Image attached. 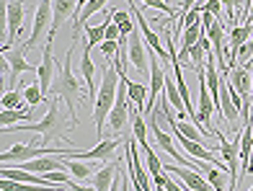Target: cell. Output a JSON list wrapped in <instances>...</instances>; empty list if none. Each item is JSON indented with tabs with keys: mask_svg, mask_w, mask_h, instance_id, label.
Segmentation results:
<instances>
[{
	"mask_svg": "<svg viewBox=\"0 0 253 191\" xmlns=\"http://www.w3.org/2000/svg\"><path fill=\"white\" fill-rule=\"evenodd\" d=\"M73 119H67L62 116V111H60V98H52V104L47 109V114H44L42 121H34V124H13V127H3V134H21V132H37L42 134V145H52L54 140H62L70 145V137H65V132H67V124H70Z\"/></svg>",
	"mask_w": 253,
	"mask_h": 191,
	"instance_id": "obj_1",
	"label": "cell"
},
{
	"mask_svg": "<svg viewBox=\"0 0 253 191\" xmlns=\"http://www.w3.org/2000/svg\"><path fill=\"white\" fill-rule=\"evenodd\" d=\"M78 41H80V39H73L70 49H67L65 60H62V65H60V70H57V75H54L52 91H49V96H60L65 104H67V111H70V119H73V127H78V109H75V101H78V98H85L83 91H80L78 77L73 75V54H75V49H78Z\"/></svg>",
	"mask_w": 253,
	"mask_h": 191,
	"instance_id": "obj_2",
	"label": "cell"
},
{
	"mask_svg": "<svg viewBox=\"0 0 253 191\" xmlns=\"http://www.w3.org/2000/svg\"><path fill=\"white\" fill-rule=\"evenodd\" d=\"M122 75L117 70V65L106 62V70H103V80L98 85L96 93V109H93V121H96V137H103V121L109 119L114 101H117V88H119Z\"/></svg>",
	"mask_w": 253,
	"mask_h": 191,
	"instance_id": "obj_3",
	"label": "cell"
},
{
	"mask_svg": "<svg viewBox=\"0 0 253 191\" xmlns=\"http://www.w3.org/2000/svg\"><path fill=\"white\" fill-rule=\"evenodd\" d=\"M126 83L129 77L122 75L119 80V88H117V101H114V109L109 114V127H111V134H122L126 121H132V101H129V91H126Z\"/></svg>",
	"mask_w": 253,
	"mask_h": 191,
	"instance_id": "obj_4",
	"label": "cell"
},
{
	"mask_svg": "<svg viewBox=\"0 0 253 191\" xmlns=\"http://www.w3.org/2000/svg\"><path fill=\"white\" fill-rule=\"evenodd\" d=\"M70 148L62 150V148H52V145H13V148H5L0 160L3 165H8L10 160H34V158H42V155H67Z\"/></svg>",
	"mask_w": 253,
	"mask_h": 191,
	"instance_id": "obj_5",
	"label": "cell"
},
{
	"mask_svg": "<svg viewBox=\"0 0 253 191\" xmlns=\"http://www.w3.org/2000/svg\"><path fill=\"white\" fill-rule=\"evenodd\" d=\"M52 18H54V0H39L37 10H34V26L26 39V47H37L39 39L47 34V29H52Z\"/></svg>",
	"mask_w": 253,
	"mask_h": 191,
	"instance_id": "obj_6",
	"label": "cell"
},
{
	"mask_svg": "<svg viewBox=\"0 0 253 191\" xmlns=\"http://www.w3.org/2000/svg\"><path fill=\"white\" fill-rule=\"evenodd\" d=\"M3 13H5V44H3V52H8L10 44L18 39L21 24H24V18H26L24 0H8V5L3 8Z\"/></svg>",
	"mask_w": 253,
	"mask_h": 191,
	"instance_id": "obj_7",
	"label": "cell"
},
{
	"mask_svg": "<svg viewBox=\"0 0 253 191\" xmlns=\"http://www.w3.org/2000/svg\"><path fill=\"white\" fill-rule=\"evenodd\" d=\"M129 62L134 65V70L140 73V75H150V57H153V49L150 47H145V37H142V31L140 26H137L129 37Z\"/></svg>",
	"mask_w": 253,
	"mask_h": 191,
	"instance_id": "obj_8",
	"label": "cell"
},
{
	"mask_svg": "<svg viewBox=\"0 0 253 191\" xmlns=\"http://www.w3.org/2000/svg\"><path fill=\"white\" fill-rule=\"evenodd\" d=\"M54 37H47V41H44V54H42V65L37 67V80L42 85V93L44 96H49L52 91V83H54Z\"/></svg>",
	"mask_w": 253,
	"mask_h": 191,
	"instance_id": "obj_9",
	"label": "cell"
},
{
	"mask_svg": "<svg viewBox=\"0 0 253 191\" xmlns=\"http://www.w3.org/2000/svg\"><path fill=\"white\" fill-rule=\"evenodd\" d=\"M126 5H129V13H132V18L137 21V26H140V31H142V37H145V41H147V47H150L153 52H155V57L160 60V62H170V54H168V49H163L160 47V39H158V34L147 26V21H145V16H142V10L140 8H134V3L132 0H126Z\"/></svg>",
	"mask_w": 253,
	"mask_h": 191,
	"instance_id": "obj_10",
	"label": "cell"
},
{
	"mask_svg": "<svg viewBox=\"0 0 253 191\" xmlns=\"http://www.w3.org/2000/svg\"><path fill=\"white\" fill-rule=\"evenodd\" d=\"M124 142H126V137H124V140H109V137H101V142L96 145V148H90V150H85V153H75V150H70V158H80V160H109V158H114L117 148H119V145H124Z\"/></svg>",
	"mask_w": 253,
	"mask_h": 191,
	"instance_id": "obj_11",
	"label": "cell"
},
{
	"mask_svg": "<svg viewBox=\"0 0 253 191\" xmlns=\"http://www.w3.org/2000/svg\"><path fill=\"white\" fill-rule=\"evenodd\" d=\"M199 80V121L210 129V134H214V124H212V111H214V98L207 88V70L204 75H197Z\"/></svg>",
	"mask_w": 253,
	"mask_h": 191,
	"instance_id": "obj_12",
	"label": "cell"
},
{
	"mask_svg": "<svg viewBox=\"0 0 253 191\" xmlns=\"http://www.w3.org/2000/svg\"><path fill=\"white\" fill-rule=\"evenodd\" d=\"M26 41L24 44H21V47L18 49H10V54H8V62H10V91H13V85H16V80H18V77L21 75H24V73H37V67H34L31 62H26V57H24V54H26ZM5 91H8V83H5Z\"/></svg>",
	"mask_w": 253,
	"mask_h": 191,
	"instance_id": "obj_13",
	"label": "cell"
},
{
	"mask_svg": "<svg viewBox=\"0 0 253 191\" xmlns=\"http://www.w3.org/2000/svg\"><path fill=\"white\" fill-rule=\"evenodd\" d=\"M163 171L168 173H176V178H181L183 184H186V189L191 191H214L210 181H204V178L199 176V171H194V168H186V165H163Z\"/></svg>",
	"mask_w": 253,
	"mask_h": 191,
	"instance_id": "obj_14",
	"label": "cell"
},
{
	"mask_svg": "<svg viewBox=\"0 0 253 191\" xmlns=\"http://www.w3.org/2000/svg\"><path fill=\"white\" fill-rule=\"evenodd\" d=\"M78 3L80 0H54V18H52V29L47 37H54L62 24H67L70 18L73 21L78 18Z\"/></svg>",
	"mask_w": 253,
	"mask_h": 191,
	"instance_id": "obj_15",
	"label": "cell"
},
{
	"mask_svg": "<svg viewBox=\"0 0 253 191\" xmlns=\"http://www.w3.org/2000/svg\"><path fill=\"white\" fill-rule=\"evenodd\" d=\"M227 80H230V85L238 88V93L243 98L251 96V91H253V70H251V67H246V65L233 67L230 75H227Z\"/></svg>",
	"mask_w": 253,
	"mask_h": 191,
	"instance_id": "obj_16",
	"label": "cell"
},
{
	"mask_svg": "<svg viewBox=\"0 0 253 191\" xmlns=\"http://www.w3.org/2000/svg\"><path fill=\"white\" fill-rule=\"evenodd\" d=\"M119 173H122V165L119 163H106L103 168H98V171L93 173L90 181H93L96 191H111V186L119 178Z\"/></svg>",
	"mask_w": 253,
	"mask_h": 191,
	"instance_id": "obj_17",
	"label": "cell"
},
{
	"mask_svg": "<svg viewBox=\"0 0 253 191\" xmlns=\"http://www.w3.org/2000/svg\"><path fill=\"white\" fill-rule=\"evenodd\" d=\"M80 75H83V80L88 83V91L93 96V88H96V65L90 60V47L83 44V52H80Z\"/></svg>",
	"mask_w": 253,
	"mask_h": 191,
	"instance_id": "obj_18",
	"label": "cell"
},
{
	"mask_svg": "<svg viewBox=\"0 0 253 191\" xmlns=\"http://www.w3.org/2000/svg\"><path fill=\"white\" fill-rule=\"evenodd\" d=\"M0 189H3V191H65V189H57V186L21 184V181H13V178H3V181H0Z\"/></svg>",
	"mask_w": 253,
	"mask_h": 191,
	"instance_id": "obj_19",
	"label": "cell"
},
{
	"mask_svg": "<svg viewBox=\"0 0 253 191\" xmlns=\"http://www.w3.org/2000/svg\"><path fill=\"white\" fill-rule=\"evenodd\" d=\"M147 119H145V114L142 111H134V106H132V134H134V140H137V145H145L147 142Z\"/></svg>",
	"mask_w": 253,
	"mask_h": 191,
	"instance_id": "obj_20",
	"label": "cell"
},
{
	"mask_svg": "<svg viewBox=\"0 0 253 191\" xmlns=\"http://www.w3.org/2000/svg\"><path fill=\"white\" fill-rule=\"evenodd\" d=\"M67 171H70L78 181H90L93 178V165L85 163V160H75V158H67Z\"/></svg>",
	"mask_w": 253,
	"mask_h": 191,
	"instance_id": "obj_21",
	"label": "cell"
},
{
	"mask_svg": "<svg viewBox=\"0 0 253 191\" xmlns=\"http://www.w3.org/2000/svg\"><path fill=\"white\" fill-rule=\"evenodd\" d=\"M163 93H166V98H168V104L176 106L178 114H186V109H183V101H181V96H178V88H176V80H173L170 75H166V88H163Z\"/></svg>",
	"mask_w": 253,
	"mask_h": 191,
	"instance_id": "obj_22",
	"label": "cell"
},
{
	"mask_svg": "<svg viewBox=\"0 0 253 191\" xmlns=\"http://www.w3.org/2000/svg\"><path fill=\"white\" fill-rule=\"evenodd\" d=\"M111 18H114V24L119 26L122 37H129V34L137 29V26H134V21H132V13H129V10L124 13V10H117V8H114V10H111Z\"/></svg>",
	"mask_w": 253,
	"mask_h": 191,
	"instance_id": "obj_23",
	"label": "cell"
},
{
	"mask_svg": "<svg viewBox=\"0 0 253 191\" xmlns=\"http://www.w3.org/2000/svg\"><path fill=\"white\" fill-rule=\"evenodd\" d=\"M24 98H26V104H29L31 109H37L39 104H44V101H47V96L42 93L39 80H34V83H26V85H24Z\"/></svg>",
	"mask_w": 253,
	"mask_h": 191,
	"instance_id": "obj_24",
	"label": "cell"
},
{
	"mask_svg": "<svg viewBox=\"0 0 253 191\" xmlns=\"http://www.w3.org/2000/svg\"><path fill=\"white\" fill-rule=\"evenodd\" d=\"M178 132L183 134V137H189V140H197V142H207V137H210V132L197 127V124H191V121H178Z\"/></svg>",
	"mask_w": 253,
	"mask_h": 191,
	"instance_id": "obj_25",
	"label": "cell"
},
{
	"mask_svg": "<svg viewBox=\"0 0 253 191\" xmlns=\"http://www.w3.org/2000/svg\"><path fill=\"white\" fill-rule=\"evenodd\" d=\"M29 119H31V111L3 109V114H0V124H3V127H13L16 121H29Z\"/></svg>",
	"mask_w": 253,
	"mask_h": 191,
	"instance_id": "obj_26",
	"label": "cell"
},
{
	"mask_svg": "<svg viewBox=\"0 0 253 191\" xmlns=\"http://www.w3.org/2000/svg\"><path fill=\"white\" fill-rule=\"evenodd\" d=\"M126 91H129V101L137 106V111H145V98H147V88L140 83H126Z\"/></svg>",
	"mask_w": 253,
	"mask_h": 191,
	"instance_id": "obj_27",
	"label": "cell"
},
{
	"mask_svg": "<svg viewBox=\"0 0 253 191\" xmlns=\"http://www.w3.org/2000/svg\"><path fill=\"white\" fill-rule=\"evenodd\" d=\"M140 148H142V153L147 155V171H150V176L153 178H158L160 173H163V163H160V158H158V153L150 148V145H140Z\"/></svg>",
	"mask_w": 253,
	"mask_h": 191,
	"instance_id": "obj_28",
	"label": "cell"
},
{
	"mask_svg": "<svg viewBox=\"0 0 253 191\" xmlns=\"http://www.w3.org/2000/svg\"><path fill=\"white\" fill-rule=\"evenodd\" d=\"M21 96H24V93H18L16 88H13V91H5V96H3V109H18V111H31V106L26 104V101H21Z\"/></svg>",
	"mask_w": 253,
	"mask_h": 191,
	"instance_id": "obj_29",
	"label": "cell"
},
{
	"mask_svg": "<svg viewBox=\"0 0 253 191\" xmlns=\"http://www.w3.org/2000/svg\"><path fill=\"white\" fill-rule=\"evenodd\" d=\"M222 8H225V13H227V21H230V26H235L238 24V18H235V10L243 5V0H220Z\"/></svg>",
	"mask_w": 253,
	"mask_h": 191,
	"instance_id": "obj_30",
	"label": "cell"
},
{
	"mask_svg": "<svg viewBox=\"0 0 253 191\" xmlns=\"http://www.w3.org/2000/svg\"><path fill=\"white\" fill-rule=\"evenodd\" d=\"M70 171H49V173H42L44 178H47V184H73V178L67 176Z\"/></svg>",
	"mask_w": 253,
	"mask_h": 191,
	"instance_id": "obj_31",
	"label": "cell"
},
{
	"mask_svg": "<svg viewBox=\"0 0 253 191\" xmlns=\"http://www.w3.org/2000/svg\"><path fill=\"white\" fill-rule=\"evenodd\" d=\"M207 176H210V184L214 191H225V176L220 173V168H207Z\"/></svg>",
	"mask_w": 253,
	"mask_h": 191,
	"instance_id": "obj_32",
	"label": "cell"
},
{
	"mask_svg": "<svg viewBox=\"0 0 253 191\" xmlns=\"http://www.w3.org/2000/svg\"><path fill=\"white\" fill-rule=\"evenodd\" d=\"M98 49H101L103 57H106V62H111V57H117V52H119V41H109V39H106Z\"/></svg>",
	"mask_w": 253,
	"mask_h": 191,
	"instance_id": "obj_33",
	"label": "cell"
},
{
	"mask_svg": "<svg viewBox=\"0 0 253 191\" xmlns=\"http://www.w3.org/2000/svg\"><path fill=\"white\" fill-rule=\"evenodd\" d=\"M204 10H207V13H212L217 21H220V13H222V3H220V0H207V3H204Z\"/></svg>",
	"mask_w": 253,
	"mask_h": 191,
	"instance_id": "obj_34",
	"label": "cell"
},
{
	"mask_svg": "<svg viewBox=\"0 0 253 191\" xmlns=\"http://www.w3.org/2000/svg\"><path fill=\"white\" fill-rule=\"evenodd\" d=\"M106 39H109V41H119V39H122V31H119L117 24H109V29H106Z\"/></svg>",
	"mask_w": 253,
	"mask_h": 191,
	"instance_id": "obj_35",
	"label": "cell"
},
{
	"mask_svg": "<svg viewBox=\"0 0 253 191\" xmlns=\"http://www.w3.org/2000/svg\"><path fill=\"white\" fill-rule=\"evenodd\" d=\"M67 191H96V186H80V184H67Z\"/></svg>",
	"mask_w": 253,
	"mask_h": 191,
	"instance_id": "obj_36",
	"label": "cell"
},
{
	"mask_svg": "<svg viewBox=\"0 0 253 191\" xmlns=\"http://www.w3.org/2000/svg\"><path fill=\"white\" fill-rule=\"evenodd\" d=\"M197 5V0H183L181 3V10H178V16H183V13H189V10Z\"/></svg>",
	"mask_w": 253,
	"mask_h": 191,
	"instance_id": "obj_37",
	"label": "cell"
},
{
	"mask_svg": "<svg viewBox=\"0 0 253 191\" xmlns=\"http://www.w3.org/2000/svg\"><path fill=\"white\" fill-rule=\"evenodd\" d=\"M166 173H168V171H166ZM166 191H181V189H178V184L173 181V178H170V173L166 176Z\"/></svg>",
	"mask_w": 253,
	"mask_h": 191,
	"instance_id": "obj_38",
	"label": "cell"
},
{
	"mask_svg": "<svg viewBox=\"0 0 253 191\" xmlns=\"http://www.w3.org/2000/svg\"><path fill=\"white\" fill-rule=\"evenodd\" d=\"M240 24H253V3H251V8H248V13L243 16V21Z\"/></svg>",
	"mask_w": 253,
	"mask_h": 191,
	"instance_id": "obj_39",
	"label": "cell"
},
{
	"mask_svg": "<svg viewBox=\"0 0 253 191\" xmlns=\"http://www.w3.org/2000/svg\"><path fill=\"white\" fill-rule=\"evenodd\" d=\"M122 191H129V184L124 181V176H122Z\"/></svg>",
	"mask_w": 253,
	"mask_h": 191,
	"instance_id": "obj_40",
	"label": "cell"
},
{
	"mask_svg": "<svg viewBox=\"0 0 253 191\" xmlns=\"http://www.w3.org/2000/svg\"><path fill=\"white\" fill-rule=\"evenodd\" d=\"M248 173H253V148H251V168H248Z\"/></svg>",
	"mask_w": 253,
	"mask_h": 191,
	"instance_id": "obj_41",
	"label": "cell"
},
{
	"mask_svg": "<svg viewBox=\"0 0 253 191\" xmlns=\"http://www.w3.org/2000/svg\"><path fill=\"white\" fill-rule=\"evenodd\" d=\"M251 98H253V91H251Z\"/></svg>",
	"mask_w": 253,
	"mask_h": 191,
	"instance_id": "obj_42",
	"label": "cell"
},
{
	"mask_svg": "<svg viewBox=\"0 0 253 191\" xmlns=\"http://www.w3.org/2000/svg\"><path fill=\"white\" fill-rule=\"evenodd\" d=\"M248 191H253V186H251V189H248Z\"/></svg>",
	"mask_w": 253,
	"mask_h": 191,
	"instance_id": "obj_43",
	"label": "cell"
}]
</instances>
